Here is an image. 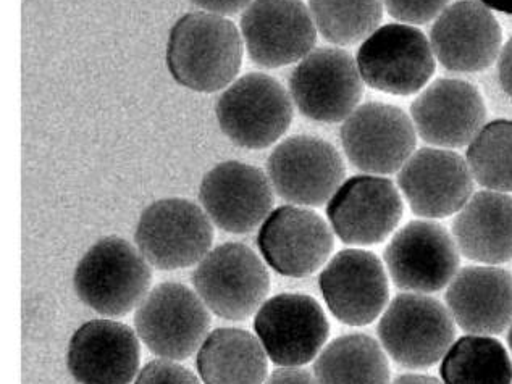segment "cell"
<instances>
[{
    "mask_svg": "<svg viewBox=\"0 0 512 384\" xmlns=\"http://www.w3.org/2000/svg\"><path fill=\"white\" fill-rule=\"evenodd\" d=\"M508 346H509V351H511V355H512V325L509 326Z\"/></svg>",
    "mask_w": 512,
    "mask_h": 384,
    "instance_id": "8d00e7d4",
    "label": "cell"
},
{
    "mask_svg": "<svg viewBox=\"0 0 512 384\" xmlns=\"http://www.w3.org/2000/svg\"><path fill=\"white\" fill-rule=\"evenodd\" d=\"M273 191L283 201L304 207L328 204L345 183V162L335 146L315 136H291L280 142L267 162Z\"/></svg>",
    "mask_w": 512,
    "mask_h": 384,
    "instance_id": "30bf717a",
    "label": "cell"
},
{
    "mask_svg": "<svg viewBox=\"0 0 512 384\" xmlns=\"http://www.w3.org/2000/svg\"><path fill=\"white\" fill-rule=\"evenodd\" d=\"M356 62L364 83L391 96L424 89L437 67L430 39L406 23L380 26L362 42Z\"/></svg>",
    "mask_w": 512,
    "mask_h": 384,
    "instance_id": "ba28073f",
    "label": "cell"
},
{
    "mask_svg": "<svg viewBox=\"0 0 512 384\" xmlns=\"http://www.w3.org/2000/svg\"><path fill=\"white\" fill-rule=\"evenodd\" d=\"M412 123L427 144L461 149L487 125V107L474 84L464 80H437L420 92L411 105Z\"/></svg>",
    "mask_w": 512,
    "mask_h": 384,
    "instance_id": "44dd1931",
    "label": "cell"
},
{
    "mask_svg": "<svg viewBox=\"0 0 512 384\" xmlns=\"http://www.w3.org/2000/svg\"><path fill=\"white\" fill-rule=\"evenodd\" d=\"M189 2L198 5L199 9L220 15V17L236 15L241 10L248 9L252 4V0H189Z\"/></svg>",
    "mask_w": 512,
    "mask_h": 384,
    "instance_id": "1f68e13d",
    "label": "cell"
},
{
    "mask_svg": "<svg viewBox=\"0 0 512 384\" xmlns=\"http://www.w3.org/2000/svg\"><path fill=\"white\" fill-rule=\"evenodd\" d=\"M133 384H201V381L175 360L159 359L144 365Z\"/></svg>",
    "mask_w": 512,
    "mask_h": 384,
    "instance_id": "4dcf8cb0",
    "label": "cell"
},
{
    "mask_svg": "<svg viewBox=\"0 0 512 384\" xmlns=\"http://www.w3.org/2000/svg\"><path fill=\"white\" fill-rule=\"evenodd\" d=\"M430 44L446 70L479 73L500 57L503 33L492 10L480 0H461L435 20Z\"/></svg>",
    "mask_w": 512,
    "mask_h": 384,
    "instance_id": "ffe728a7",
    "label": "cell"
},
{
    "mask_svg": "<svg viewBox=\"0 0 512 384\" xmlns=\"http://www.w3.org/2000/svg\"><path fill=\"white\" fill-rule=\"evenodd\" d=\"M269 355L256 334L217 328L199 347L196 367L202 384H264Z\"/></svg>",
    "mask_w": 512,
    "mask_h": 384,
    "instance_id": "d4e9b609",
    "label": "cell"
},
{
    "mask_svg": "<svg viewBox=\"0 0 512 384\" xmlns=\"http://www.w3.org/2000/svg\"><path fill=\"white\" fill-rule=\"evenodd\" d=\"M391 17L406 25H427L437 20L450 0H383Z\"/></svg>",
    "mask_w": 512,
    "mask_h": 384,
    "instance_id": "f546056e",
    "label": "cell"
},
{
    "mask_svg": "<svg viewBox=\"0 0 512 384\" xmlns=\"http://www.w3.org/2000/svg\"><path fill=\"white\" fill-rule=\"evenodd\" d=\"M138 333L112 320H91L73 333L67 367L80 384H130L139 373Z\"/></svg>",
    "mask_w": 512,
    "mask_h": 384,
    "instance_id": "7402d4cb",
    "label": "cell"
},
{
    "mask_svg": "<svg viewBox=\"0 0 512 384\" xmlns=\"http://www.w3.org/2000/svg\"><path fill=\"white\" fill-rule=\"evenodd\" d=\"M440 375L445 384H512V360L498 339L469 334L446 352Z\"/></svg>",
    "mask_w": 512,
    "mask_h": 384,
    "instance_id": "4316f807",
    "label": "cell"
},
{
    "mask_svg": "<svg viewBox=\"0 0 512 384\" xmlns=\"http://www.w3.org/2000/svg\"><path fill=\"white\" fill-rule=\"evenodd\" d=\"M272 183L261 168L249 163H219L202 178L199 201L220 230L248 234L261 228L273 210Z\"/></svg>",
    "mask_w": 512,
    "mask_h": 384,
    "instance_id": "2e32d148",
    "label": "cell"
},
{
    "mask_svg": "<svg viewBox=\"0 0 512 384\" xmlns=\"http://www.w3.org/2000/svg\"><path fill=\"white\" fill-rule=\"evenodd\" d=\"M498 76H500L501 88L512 97V38L504 44L498 57Z\"/></svg>",
    "mask_w": 512,
    "mask_h": 384,
    "instance_id": "836d02e7",
    "label": "cell"
},
{
    "mask_svg": "<svg viewBox=\"0 0 512 384\" xmlns=\"http://www.w3.org/2000/svg\"><path fill=\"white\" fill-rule=\"evenodd\" d=\"M244 41L235 23L214 13H188L173 25L167 68L173 80L194 92L227 89L241 68Z\"/></svg>",
    "mask_w": 512,
    "mask_h": 384,
    "instance_id": "6da1fadb",
    "label": "cell"
},
{
    "mask_svg": "<svg viewBox=\"0 0 512 384\" xmlns=\"http://www.w3.org/2000/svg\"><path fill=\"white\" fill-rule=\"evenodd\" d=\"M404 205L393 181L359 175L341 184L327 204L333 233L351 246L380 244L398 228Z\"/></svg>",
    "mask_w": 512,
    "mask_h": 384,
    "instance_id": "9a60e30c",
    "label": "cell"
},
{
    "mask_svg": "<svg viewBox=\"0 0 512 384\" xmlns=\"http://www.w3.org/2000/svg\"><path fill=\"white\" fill-rule=\"evenodd\" d=\"M333 244V230L324 218L298 205L273 209L257 234L267 265L290 278H306L324 267Z\"/></svg>",
    "mask_w": 512,
    "mask_h": 384,
    "instance_id": "e0dca14e",
    "label": "cell"
},
{
    "mask_svg": "<svg viewBox=\"0 0 512 384\" xmlns=\"http://www.w3.org/2000/svg\"><path fill=\"white\" fill-rule=\"evenodd\" d=\"M467 165L488 191L512 192V120H493L467 146Z\"/></svg>",
    "mask_w": 512,
    "mask_h": 384,
    "instance_id": "f1b7e54d",
    "label": "cell"
},
{
    "mask_svg": "<svg viewBox=\"0 0 512 384\" xmlns=\"http://www.w3.org/2000/svg\"><path fill=\"white\" fill-rule=\"evenodd\" d=\"M480 2L490 10L512 15V0H480Z\"/></svg>",
    "mask_w": 512,
    "mask_h": 384,
    "instance_id": "d590c367",
    "label": "cell"
},
{
    "mask_svg": "<svg viewBox=\"0 0 512 384\" xmlns=\"http://www.w3.org/2000/svg\"><path fill=\"white\" fill-rule=\"evenodd\" d=\"M241 36L249 59L273 70L311 54L317 28L303 0H252L241 17Z\"/></svg>",
    "mask_w": 512,
    "mask_h": 384,
    "instance_id": "5bb4252c",
    "label": "cell"
},
{
    "mask_svg": "<svg viewBox=\"0 0 512 384\" xmlns=\"http://www.w3.org/2000/svg\"><path fill=\"white\" fill-rule=\"evenodd\" d=\"M254 331L273 364L303 367L324 349L330 325L314 297L283 293L270 297L257 310Z\"/></svg>",
    "mask_w": 512,
    "mask_h": 384,
    "instance_id": "7c38bea8",
    "label": "cell"
},
{
    "mask_svg": "<svg viewBox=\"0 0 512 384\" xmlns=\"http://www.w3.org/2000/svg\"><path fill=\"white\" fill-rule=\"evenodd\" d=\"M458 244L440 223L414 220L396 231L385 249L391 280L409 293L430 294L450 286L458 275Z\"/></svg>",
    "mask_w": 512,
    "mask_h": 384,
    "instance_id": "4fadbf2b",
    "label": "cell"
},
{
    "mask_svg": "<svg viewBox=\"0 0 512 384\" xmlns=\"http://www.w3.org/2000/svg\"><path fill=\"white\" fill-rule=\"evenodd\" d=\"M135 326L152 354L178 362L198 352L206 341L210 310L196 291L167 281L149 291L138 305Z\"/></svg>",
    "mask_w": 512,
    "mask_h": 384,
    "instance_id": "52a82bcc",
    "label": "cell"
},
{
    "mask_svg": "<svg viewBox=\"0 0 512 384\" xmlns=\"http://www.w3.org/2000/svg\"><path fill=\"white\" fill-rule=\"evenodd\" d=\"M317 33L335 46H354L380 28L383 0H309Z\"/></svg>",
    "mask_w": 512,
    "mask_h": 384,
    "instance_id": "83f0119b",
    "label": "cell"
},
{
    "mask_svg": "<svg viewBox=\"0 0 512 384\" xmlns=\"http://www.w3.org/2000/svg\"><path fill=\"white\" fill-rule=\"evenodd\" d=\"M454 241L459 252L483 265L512 260V196L506 192H475L456 213Z\"/></svg>",
    "mask_w": 512,
    "mask_h": 384,
    "instance_id": "cb8c5ba5",
    "label": "cell"
},
{
    "mask_svg": "<svg viewBox=\"0 0 512 384\" xmlns=\"http://www.w3.org/2000/svg\"><path fill=\"white\" fill-rule=\"evenodd\" d=\"M378 338L396 364L408 370H425L450 351L456 322L437 299L427 294H401L383 312Z\"/></svg>",
    "mask_w": 512,
    "mask_h": 384,
    "instance_id": "3957f363",
    "label": "cell"
},
{
    "mask_svg": "<svg viewBox=\"0 0 512 384\" xmlns=\"http://www.w3.org/2000/svg\"><path fill=\"white\" fill-rule=\"evenodd\" d=\"M398 186L412 212L422 218L450 217L475 194L467 160L440 147L414 152L399 170Z\"/></svg>",
    "mask_w": 512,
    "mask_h": 384,
    "instance_id": "ac0fdd59",
    "label": "cell"
},
{
    "mask_svg": "<svg viewBox=\"0 0 512 384\" xmlns=\"http://www.w3.org/2000/svg\"><path fill=\"white\" fill-rule=\"evenodd\" d=\"M390 384H445L438 380L435 376L417 375V373H409V375H401Z\"/></svg>",
    "mask_w": 512,
    "mask_h": 384,
    "instance_id": "e575fe53",
    "label": "cell"
},
{
    "mask_svg": "<svg viewBox=\"0 0 512 384\" xmlns=\"http://www.w3.org/2000/svg\"><path fill=\"white\" fill-rule=\"evenodd\" d=\"M341 144L354 167L366 175H391L411 159L417 144L412 118L396 105L367 102L341 126Z\"/></svg>",
    "mask_w": 512,
    "mask_h": 384,
    "instance_id": "8fae6325",
    "label": "cell"
},
{
    "mask_svg": "<svg viewBox=\"0 0 512 384\" xmlns=\"http://www.w3.org/2000/svg\"><path fill=\"white\" fill-rule=\"evenodd\" d=\"M446 305L466 333H503L512 325V273L496 265L462 268L448 286Z\"/></svg>",
    "mask_w": 512,
    "mask_h": 384,
    "instance_id": "603a6c76",
    "label": "cell"
},
{
    "mask_svg": "<svg viewBox=\"0 0 512 384\" xmlns=\"http://www.w3.org/2000/svg\"><path fill=\"white\" fill-rule=\"evenodd\" d=\"M290 94L304 117L322 123L345 122L359 107L364 80L353 55L338 47H320L294 68Z\"/></svg>",
    "mask_w": 512,
    "mask_h": 384,
    "instance_id": "9c48e42d",
    "label": "cell"
},
{
    "mask_svg": "<svg viewBox=\"0 0 512 384\" xmlns=\"http://www.w3.org/2000/svg\"><path fill=\"white\" fill-rule=\"evenodd\" d=\"M151 281V263L138 247L118 236H107L93 244L81 257L73 276L76 296L104 317H123L138 309Z\"/></svg>",
    "mask_w": 512,
    "mask_h": 384,
    "instance_id": "7a4b0ae2",
    "label": "cell"
},
{
    "mask_svg": "<svg viewBox=\"0 0 512 384\" xmlns=\"http://www.w3.org/2000/svg\"><path fill=\"white\" fill-rule=\"evenodd\" d=\"M194 291L217 317L240 322L257 314L270 291L264 260L241 243L215 247L196 265Z\"/></svg>",
    "mask_w": 512,
    "mask_h": 384,
    "instance_id": "277c9868",
    "label": "cell"
},
{
    "mask_svg": "<svg viewBox=\"0 0 512 384\" xmlns=\"http://www.w3.org/2000/svg\"><path fill=\"white\" fill-rule=\"evenodd\" d=\"M314 376L319 384H390V364L374 338L345 334L317 355Z\"/></svg>",
    "mask_w": 512,
    "mask_h": 384,
    "instance_id": "484cf974",
    "label": "cell"
},
{
    "mask_svg": "<svg viewBox=\"0 0 512 384\" xmlns=\"http://www.w3.org/2000/svg\"><path fill=\"white\" fill-rule=\"evenodd\" d=\"M293 99L272 76L248 73L223 89L215 115L220 130L236 146L265 149L293 122Z\"/></svg>",
    "mask_w": 512,
    "mask_h": 384,
    "instance_id": "8992f818",
    "label": "cell"
},
{
    "mask_svg": "<svg viewBox=\"0 0 512 384\" xmlns=\"http://www.w3.org/2000/svg\"><path fill=\"white\" fill-rule=\"evenodd\" d=\"M319 286L330 312L351 326L375 322L390 297L382 260L362 249L338 252L320 273Z\"/></svg>",
    "mask_w": 512,
    "mask_h": 384,
    "instance_id": "d6986e66",
    "label": "cell"
},
{
    "mask_svg": "<svg viewBox=\"0 0 512 384\" xmlns=\"http://www.w3.org/2000/svg\"><path fill=\"white\" fill-rule=\"evenodd\" d=\"M264 384H319L311 372L301 367H282L275 370Z\"/></svg>",
    "mask_w": 512,
    "mask_h": 384,
    "instance_id": "d6a6232c",
    "label": "cell"
},
{
    "mask_svg": "<svg viewBox=\"0 0 512 384\" xmlns=\"http://www.w3.org/2000/svg\"><path fill=\"white\" fill-rule=\"evenodd\" d=\"M135 241L152 267L167 272L181 270L193 267L209 254L214 226L198 204L168 197L143 210L136 225Z\"/></svg>",
    "mask_w": 512,
    "mask_h": 384,
    "instance_id": "5b68a950",
    "label": "cell"
}]
</instances>
